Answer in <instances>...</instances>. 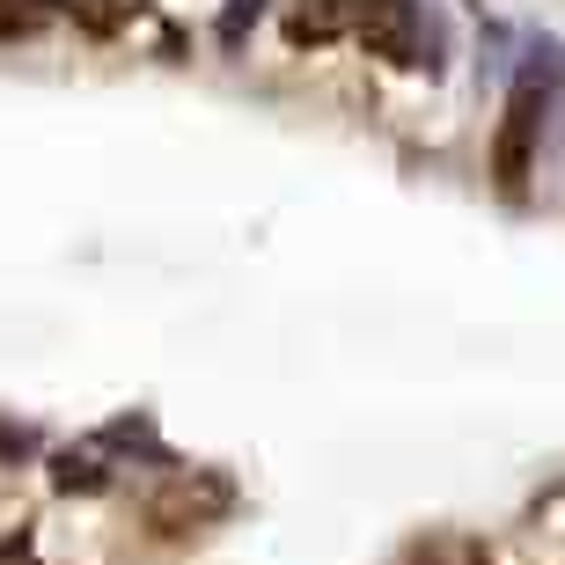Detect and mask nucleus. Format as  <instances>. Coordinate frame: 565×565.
I'll list each match as a JSON object with an SVG mask.
<instances>
[{
	"instance_id": "obj_1",
	"label": "nucleus",
	"mask_w": 565,
	"mask_h": 565,
	"mask_svg": "<svg viewBox=\"0 0 565 565\" xmlns=\"http://www.w3.org/2000/svg\"><path fill=\"white\" fill-rule=\"evenodd\" d=\"M353 38H360V52L382 60V66H404V74L434 66V22H426L419 0H360Z\"/></svg>"
},
{
	"instance_id": "obj_2",
	"label": "nucleus",
	"mask_w": 565,
	"mask_h": 565,
	"mask_svg": "<svg viewBox=\"0 0 565 565\" xmlns=\"http://www.w3.org/2000/svg\"><path fill=\"white\" fill-rule=\"evenodd\" d=\"M536 140H544V82H514L500 140H492V184H500L507 199H522L529 177H536Z\"/></svg>"
},
{
	"instance_id": "obj_3",
	"label": "nucleus",
	"mask_w": 565,
	"mask_h": 565,
	"mask_svg": "<svg viewBox=\"0 0 565 565\" xmlns=\"http://www.w3.org/2000/svg\"><path fill=\"white\" fill-rule=\"evenodd\" d=\"M228 507H235V484L228 478L191 470V478H177L169 492H154V500H147V529H154V536H191V529L221 522Z\"/></svg>"
},
{
	"instance_id": "obj_4",
	"label": "nucleus",
	"mask_w": 565,
	"mask_h": 565,
	"mask_svg": "<svg viewBox=\"0 0 565 565\" xmlns=\"http://www.w3.org/2000/svg\"><path fill=\"white\" fill-rule=\"evenodd\" d=\"M279 30H287L294 52H316V44H331L353 30V0H294L287 15H279Z\"/></svg>"
},
{
	"instance_id": "obj_5",
	"label": "nucleus",
	"mask_w": 565,
	"mask_h": 565,
	"mask_svg": "<svg viewBox=\"0 0 565 565\" xmlns=\"http://www.w3.org/2000/svg\"><path fill=\"white\" fill-rule=\"evenodd\" d=\"M52 484H60V492H104L110 470L96 456H74V448H66V456H52Z\"/></svg>"
},
{
	"instance_id": "obj_6",
	"label": "nucleus",
	"mask_w": 565,
	"mask_h": 565,
	"mask_svg": "<svg viewBox=\"0 0 565 565\" xmlns=\"http://www.w3.org/2000/svg\"><path fill=\"white\" fill-rule=\"evenodd\" d=\"M265 15V0H228V8H221V22H213V30H221V44H243V30H250V22Z\"/></svg>"
},
{
	"instance_id": "obj_7",
	"label": "nucleus",
	"mask_w": 565,
	"mask_h": 565,
	"mask_svg": "<svg viewBox=\"0 0 565 565\" xmlns=\"http://www.w3.org/2000/svg\"><path fill=\"white\" fill-rule=\"evenodd\" d=\"M22 456H38V434H30V426H8V419H0V462H22Z\"/></svg>"
},
{
	"instance_id": "obj_8",
	"label": "nucleus",
	"mask_w": 565,
	"mask_h": 565,
	"mask_svg": "<svg viewBox=\"0 0 565 565\" xmlns=\"http://www.w3.org/2000/svg\"><path fill=\"white\" fill-rule=\"evenodd\" d=\"M38 30V15H22L15 0H0V38H30Z\"/></svg>"
}]
</instances>
